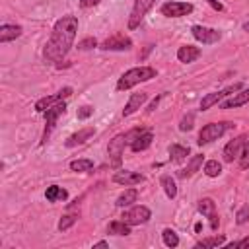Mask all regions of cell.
I'll use <instances>...</instances> for the list:
<instances>
[{"label":"cell","instance_id":"obj_31","mask_svg":"<svg viewBox=\"0 0 249 249\" xmlns=\"http://www.w3.org/2000/svg\"><path fill=\"white\" fill-rule=\"evenodd\" d=\"M218 245H224V237H222V235H216V237H206V239L198 241L195 247H218Z\"/></svg>","mask_w":249,"mask_h":249},{"label":"cell","instance_id":"obj_28","mask_svg":"<svg viewBox=\"0 0 249 249\" xmlns=\"http://www.w3.org/2000/svg\"><path fill=\"white\" fill-rule=\"evenodd\" d=\"M93 167V161L91 160H88V158H84V160H74V161H70V169L72 171H89Z\"/></svg>","mask_w":249,"mask_h":249},{"label":"cell","instance_id":"obj_37","mask_svg":"<svg viewBox=\"0 0 249 249\" xmlns=\"http://www.w3.org/2000/svg\"><path fill=\"white\" fill-rule=\"evenodd\" d=\"M228 247H230V249H237V247H249V235H247V237H243V239H239V241H231Z\"/></svg>","mask_w":249,"mask_h":249},{"label":"cell","instance_id":"obj_42","mask_svg":"<svg viewBox=\"0 0 249 249\" xmlns=\"http://www.w3.org/2000/svg\"><path fill=\"white\" fill-rule=\"evenodd\" d=\"M93 247H107V241H97Z\"/></svg>","mask_w":249,"mask_h":249},{"label":"cell","instance_id":"obj_30","mask_svg":"<svg viewBox=\"0 0 249 249\" xmlns=\"http://www.w3.org/2000/svg\"><path fill=\"white\" fill-rule=\"evenodd\" d=\"M161 237H163V243H165L167 247H177V245H179V237H177V233H175L173 230H169V228L163 230Z\"/></svg>","mask_w":249,"mask_h":249},{"label":"cell","instance_id":"obj_23","mask_svg":"<svg viewBox=\"0 0 249 249\" xmlns=\"http://www.w3.org/2000/svg\"><path fill=\"white\" fill-rule=\"evenodd\" d=\"M45 196H47L49 202H56V200H66L68 193H66L62 187H58V185H51V187H47Z\"/></svg>","mask_w":249,"mask_h":249},{"label":"cell","instance_id":"obj_16","mask_svg":"<svg viewBox=\"0 0 249 249\" xmlns=\"http://www.w3.org/2000/svg\"><path fill=\"white\" fill-rule=\"evenodd\" d=\"M146 99H148V93H144V91H140V93H132L130 99H128V103H126L124 109H123V115H124V117L132 115L134 111H138V109L146 103Z\"/></svg>","mask_w":249,"mask_h":249},{"label":"cell","instance_id":"obj_32","mask_svg":"<svg viewBox=\"0 0 249 249\" xmlns=\"http://www.w3.org/2000/svg\"><path fill=\"white\" fill-rule=\"evenodd\" d=\"M76 218H78L76 214H70V212H68V214H64V216L60 218V222H58V230H60V231L68 230V228H70V226L76 222Z\"/></svg>","mask_w":249,"mask_h":249},{"label":"cell","instance_id":"obj_19","mask_svg":"<svg viewBox=\"0 0 249 249\" xmlns=\"http://www.w3.org/2000/svg\"><path fill=\"white\" fill-rule=\"evenodd\" d=\"M21 35V27L19 25H10V23H4L0 27V43H8V41H14Z\"/></svg>","mask_w":249,"mask_h":249},{"label":"cell","instance_id":"obj_27","mask_svg":"<svg viewBox=\"0 0 249 249\" xmlns=\"http://www.w3.org/2000/svg\"><path fill=\"white\" fill-rule=\"evenodd\" d=\"M160 183H161V187H163L167 198H175V195H177V185H175V181H173L169 175H161Z\"/></svg>","mask_w":249,"mask_h":249},{"label":"cell","instance_id":"obj_29","mask_svg":"<svg viewBox=\"0 0 249 249\" xmlns=\"http://www.w3.org/2000/svg\"><path fill=\"white\" fill-rule=\"evenodd\" d=\"M204 173H206L208 177H218V175L222 173V163H220L218 160L206 161V163H204Z\"/></svg>","mask_w":249,"mask_h":249},{"label":"cell","instance_id":"obj_40","mask_svg":"<svg viewBox=\"0 0 249 249\" xmlns=\"http://www.w3.org/2000/svg\"><path fill=\"white\" fill-rule=\"evenodd\" d=\"M208 2H210V4H212L216 10H222V4H220V2H216V0H208Z\"/></svg>","mask_w":249,"mask_h":249},{"label":"cell","instance_id":"obj_38","mask_svg":"<svg viewBox=\"0 0 249 249\" xmlns=\"http://www.w3.org/2000/svg\"><path fill=\"white\" fill-rule=\"evenodd\" d=\"M91 113H93L91 107H88V105H86V107H80V109H78V119H88Z\"/></svg>","mask_w":249,"mask_h":249},{"label":"cell","instance_id":"obj_14","mask_svg":"<svg viewBox=\"0 0 249 249\" xmlns=\"http://www.w3.org/2000/svg\"><path fill=\"white\" fill-rule=\"evenodd\" d=\"M198 212L202 214V216H206V218H210V226L216 230L218 228V214H216V204H214V200L212 198H200L198 200Z\"/></svg>","mask_w":249,"mask_h":249},{"label":"cell","instance_id":"obj_1","mask_svg":"<svg viewBox=\"0 0 249 249\" xmlns=\"http://www.w3.org/2000/svg\"><path fill=\"white\" fill-rule=\"evenodd\" d=\"M76 31H78V19L74 16H64L56 19L53 27V35L45 47V58L53 62L64 58L76 39Z\"/></svg>","mask_w":249,"mask_h":249},{"label":"cell","instance_id":"obj_25","mask_svg":"<svg viewBox=\"0 0 249 249\" xmlns=\"http://www.w3.org/2000/svg\"><path fill=\"white\" fill-rule=\"evenodd\" d=\"M107 231L113 233V235H128L130 233V226L126 222H123V220H115V222L109 224Z\"/></svg>","mask_w":249,"mask_h":249},{"label":"cell","instance_id":"obj_12","mask_svg":"<svg viewBox=\"0 0 249 249\" xmlns=\"http://www.w3.org/2000/svg\"><path fill=\"white\" fill-rule=\"evenodd\" d=\"M239 88H241V84H233V86H228L226 89H220V91H214V93L204 95V97H202V101H200V109H202V111L210 109V107H212V105H216L220 99H224L226 95H230V93L237 91Z\"/></svg>","mask_w":249,"mask_h":249},{"label":"cell","instance_id":"obj_22","mask_svg":"<svg viewBox=\"0 0 249 249\" xmlns=\"http://www.w3.org/2000/svg\"><path fill=\"white\" fill-rule=\"evenodd\" d=\"M247 101H249V88H247V89H243V91H239V93H235L231 99L224 101L220 107H222V109H235V107L245 105Z\"/></svg>","mask_w":249,"mask_h":249},{"label":"cell","instance_id":"obj_10","mask_svg":"<svg viewBox=\"0 0 249 249\" xmlns=\"http://www.w3.org/2000/svg\"><path fill=\"white\" fill-rule=\"evenodd\" d=\"M130 47H132V41L123 33H115L101 43L103 51H128Z\"/></svg>","mask_w":249,"mask_h":249},{"label":"cell","instance_id":"obj_7","mask_svg":"<svg viewBox=\"0 0 249 249\" xmlns=\"http://www.w3.org/2000/svg\"><path fill=\"white\" fill-rule=\"evenodd\" d=\"M193 12V4L189 2H179V0H171V2H165L161 6V14L167 16V18H181V16H187Z\"/></svg>","mask_w":249,"mask_h":249},{"label":"cell","instance_id":"obj_41","mask_svg":"<svg viewBox=\"0 0 249 249\" xmlns=\"http://www.w3.org/2000/svg\"><path fill=\"white\" fill-rule=\"evenodd\" d=\"M158 99H160V97H156V99L152 101V105L148 107V111H154V109H156V105H158Z\"/></svg>","mask_w":249,"mask_h":249},{"label":"cell","instance_id":"obj_2","mask_svg":"<svg viewBox=\"0 0 249 249\" xmlns=\"http://www.w3.org/2000/svg\"><path fill=\"white\" fill-rule=\"evenodd\" d=\"M152 78H156V68H152V66H136V68L126 70V72L119 78L117 89H119V91L130 89L132 86H136V84H140V82H148V80H152Z\"/></svg>","mask_w":249,"mask_h":249},{"label":"cell","instance_id":"obj_17","mask_svg":"<svg viewBox=\"0 0 249 249\" xmlns=\"http://www.w3.org/2000/svg\"><path fill=\"white\" fill-rule=\"evenodd\" d=\"M198 56H200V49H198V47H193V45L179 47V51H177V58H179L181 62H185V64L196 60Z\"/></svg>","mask_w":249,"mask_h":249},{"label":"cell","instance_id":"obj_4","mask_svg":"<svg viewBox=\"0 0 249 249\" xmlns=\"http://www.w3.org/2000/svg\"><path fill=\"white\" fill-rule=\"evenodd\" d=\"M64 111H66V103H64V101H58V103H54L53 107H49V109L45 111V130H43V140H41V142H47V140H49V136H51V132H53V128H54V124H56V119H58Z\"/></svg>","mask_w":249,"mask_h":249},{"label":"cell","instance_id":"obj_6","mask_svg":"<svg viewBox=\"0 0 249 249\" xmlns=\"http://www.w3.org/2000/svg\"><path fill=\"white\" fill-rule=\"evenodd\" d=\"M156 0H134V6H132V12H130V18H128V29H134L140 25V21L144 19L146 12L154 6Z\"/></svg>","mask_w":249,"mask_h":249},{"label":"cell","instance_id":"obj_5","mask_svg":"<svg viewBox=\"0 0 249 249\" xmlns=\"http://www.w3.org/2000/svg\"><path fill=\"white\" fill-rule=\"evenodd\" d=\"M150 216H152L150 208L138 204V206H132V208L124 210L121 218H123V222H126L128 226H140V224H146V222L150 220Z\"/></svg>","mask_w":249,"mask_h":249},{"label":"cell","instance_id":"obj_34","mask_svg":"<svg viewBox=\"0 0 249 249\" xmlns=\"http://www.w3.org/2000/svg\"><path fill=\"white\" fill-rule=\"evenodd\" d=\"M247 220H249V204H243V206L237 210L235 222H237V224H245Z\"/></svg>","mask_w":249,"mask_h":249},{"label":"cell","instance_id":"obj_8","mask_svg":"<svg viewBox=\"0 0 249 249\" xmlns=\"http://www.w3.org/2000/svg\"><path fill=\"white\" fill-rule=\"evenodd\" d=\"M193 37L196 39V41H200V43H204V45H212V43H218L220 41V37H222V33L220 31H216V29H212V27H204V25H193Z\"/></svg>","mask_w":249,"mask_h":249},{"label":"cell","instance_id":"obj_21","mask_svg":"<svg viewBox=\"0 0 249 249\" xmlns=\"http://www.w3.org/2000/svg\"><path fill=\"white\" fill-rule=\"evenodd\" d=\"M202 160H204V158H202V154H196V156H193V158H191V161L187 163V167L179 169V173H177V175H179V177H183V179H185V177H191V175H195V173L198 171V167L202 165Z\"/></svg>","mask_w":249,"mask_h":249},{"label":"cell","instance_id":"obj_24","mask_svg":"<svg viewBox=\"0 0 249 249\" xmlns=\"http://www.w3.org/2000/svg\"><path fill=\"white\" fill-rule=\"evenodd\" d=\"M136 198H138V191L136 189H126L124 193H121L119 195V198H117V206L119 208H124V206H130L132 202H136Z\"/></svg>","mask_w":249,"mask_h":249},{"label":"cell","instance_id":"obj_13","mask_svg":"<svg viewBox=\"0 0 249 249\" xmlns=\"http://www.w3.org/2000/svg\"><path fill=\"white\" fill-rule=\"evenodd\" d=\"M245 142H247V136H245V134H241V136L230 140V142L226 144V148H224V160H226V161L237 160L239 154H241V150H243V144H245Z\"/></svg>","mask_w":249,"mask_h":249},{"label":"cell","instance_id":"obj_15","mask_svg":"<svg viewBox=\"0 0 249 249\" xmlns=\"http://www.w3.org/2000/svg\"><path fill=\"white\" fill-rule=\"evenodd\" d=\"M113 181H115V183H121V185H126V187H132V185L142 183V181H144V175H142V173H136V171H126V169H123V171H117V173L113 175Z\"/></svg>","mask_w":249,"mask_h":249},{"label":"cell","instance_id":"obj_26","mask_svg":"<svg viewBox=\"0 0 249 249\" xmlns=\"http://www.w3.org/2000/svg\"><path fill=\"white\" fill-rule=\"evenodd\" d=\"M169 156L173 161H183L189 156V146H181V144H171L169 146Z\"/></svg>","mask_w":249,"mask_h":249},{"label":"cell","instance_id":"obj_43","mask_svg":"<svg viewBox=\"0 0 249 249\" xmlns=\"http://www.w3.org/2000/svg\"><path fill=\"white\" fill-rule=\"evenodd\" d=\"M243 29H245V31H249V21H245V23H243Z\"/></svg>","mask_w":249,"mask_h":249},{"label":"cell","instance_id":"obj_18","mask_svg":"<svg viewBox=\"0 0 249 249\" xmlns=\"http://www.w3.org/2000/svg\"><path fill=\"white\" fill-rule=\"evenodd\" d=\"M93 126H86V128H82V130H78V132H74L72 136H68V140H66V146L68 148H72V146H78V144H84L89 136H93Z\"/></svg>","mask_w":249,"mask_h":249},{"label":"cell","instance_id":"obj_33","mask_svg":"<svg viewBox=\"0 0 249 249\" xmlns=\"http://www.w3.org/2000/svg\"><path fill=\"white\" fill-rule=\"evenodd\" d=\"M239 167L241 169H247L249 167V140L243 144V150L239 154Z\"/></svg>","mask_w":249,"mask_h":249},{"label":"cell","instance_id":"obj_20","mask_svg":"<svg viewBox=\"0 0 249 249\" xmlns=\"http://www.w3.org/2000/svg\"><path fill=\"white\" fill-rule=\"evenodd\" d=\"M152 140H154V134L150 132V130H144L140 136H136L134 140H132V144H130V148H132V152H142V150H146V148H150V144H152Z\"/></svg>","mask_w":249,"mask_h":249},{"label":"cell","instance_id":"obj_3","mask_svg":"<svg viewBox=\"0 0 249 249\" xmlns=\"http://www.w3.org/2000/svg\"><path fill=\"white\" fill-rule=\"evenodd\" d=\"M233 126V123L230 121H222V123H210V124H204L202 130L198 132V144L204 146V144H210L212 140H218L226 130H230Z\"/></svg>","mask_w":249,"mask_h":249},{"label":"cell","instance_id":"obj_35","mask_svg":"<svg viewBox=\"0 0 249 249\" xmlns=\"http://www.w3.org/2000/svg\"><path fill=\"white\" fill-rule=\"evenodd\" d=\"M193 121H195V113L185 115L183 121H181V124H179V128H181L183 132H185V130H191V128H193Z\"/></svg>","mask_w":249,"mask_h":249},{"label":"cell","instance_id":"obj_9","mask_svg":"<svg viewBox=\"0 0 249 249\" xmlns=\"http://www.w3.org/2000/svg\"><path fill=\"white\" fill-rule=\"evenodd\" d=\"M124 144H126L124 132H123V134H117V136L109 142L107 152H109V158H111V165H113V167H119V165H121V156H123Z\"/></svg>","mask_w":249,"mask_h":249},{"label":"cell","instance_id":"obj_39","mask_svg":"<svg viewBox=\"0 0 249 249\" xmlns=\"http://www.w3.org/2000/svg\"><path fill=\"white\" fill-rule=\"evenodd\" d=\"M101 0H80V6L82 8H89V6H97Z\"/></svg>","mask_w":249,"mask_h":249},{"label":"cell","instance_id":"obj_36","mask_svg":"<svg viewBox=\"0 0 249 249\" xmlns=\"http://www.w3.org/2000/svg\"><path fill=\"white\" fill-rule=\"evenodd\" d=\"M95 45H97V41H95L93 37H88V39H84V41L78 43V49H80V51H88V49H93Z\"/></svg>","mask_w":249,"mask_h":249},{"label":"cell","instance_id":"obj_11","mask_svg":"<svg viewBox=\"0 0 249 249\" xmlns=\"http://www.w3.org/2000/svg\"><path fill=\"white\" fill-rule=\"evenodd\" d=\"M68 95H72V88H62L58 93H54V95H47V97H41L37 103H35V111H39V113H45L49 107H53L54 103H58V101H64Z\"/></svg>","mask_w":249,"mask_h":249}]
</instances>
